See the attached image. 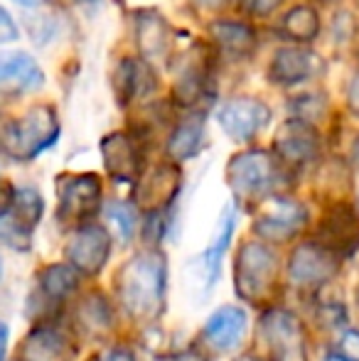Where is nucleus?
Listing matches in <instances>:
<instances>
[{"label":"nucleus","mask_w":359,"mask_h":361,"mask_svg":"<svg viewBox=\"0 0 359 361\" xmlns=\"http://www.w3.org/2000/svg\"><path fill=\"white\" fill-rule=\"evenodd\" d=\"M165 256L158 251H145L130 258L118 273V298L130 317L155 319L163 310L165 298Z\"/></svg>","instance_id":"f257e3e1"},{"label":"nucleus","mask_w":359,"mask_h":361,"mask_svg":"<svg viewBox=\"0 0 359 361\" xmlns=\"http://www.w3.org/2000/svg\"><path fill=\"white\" fill-rule=\"evenodd\" d=\"M59 118L52 106H32L0 130V147L13 160H32L59 138Z\"/></svg>","instance_id":"f03ea898"},{"label":"nucleus","mask_w":359,"mask_h":361,"mask_svg":"<svg viewBox=\"0 0 359 361\" xmlns=\"http://www.w3.org/2000/svg\"><path fill=\"white\" fill-rule=\"evenodd\" d=\"M226 180L239 200L256 202L276 190L281 180V165L264 150H246L231 157L226 167Z\"/></svg>","instance_id":"7ed1b4c3"},{"label":"nucleus","mask_w":359,"mask_h":361,"mask_svg":"<svg viewBox=\"0 0 359 361\" xmlns=\"http://www.w3.org/2000/svg\"><path fill=\"white\" fill-rule=\"evenodd\" d=\"M236 293L246 302H264L273 295L278 283V261L269 246L259 241L244 243L234 268Z\"/></svg>","instance_id":"20e7f679"},{"label":"nucleus","mask_w":359,"mask_h":361,"mask_svg":"<svg viewBox=\"0 0 359 361\" xmlns=\"http://www.w3.org/2000/svg\"><path fill=\"white\" fill-rule=\"evenodd\" d=\"M101 207V180L96 175L59 177V221L82 224Z\"/></svg>","instance_id":"39448f33"},{"label":"nucleus","mask_w":359,"mask_h":361,"mask_svg":"<svg viewBox=\"0 0 359 361\" xmlns=\"http://www.w3.org/2000/svg\"><path fill=\"white\" fill-rule=\"evenodd\" d=\"M217 121H219L221 130H224L231 140L246 143V140L256 138V135L269 126L271 109L259 99L239 96V99H229L226 104L219 106Z\"/></svg>","instance_id":"423d86ee"},{"label":"nucleus","mask_w":359,"mask_h":361,"mask_svg":"<svg viewBox=\"0 0 359 361\" xmlns=\"http://www.w3.org/2000/svg\"><path fill=\"white\" fill-rule=\"evenodd\" d=\"M317 246L332 256H352L359 248V212L350 204H337L317 226Z\"/></svg>","instance_id":"0eeeda50"},{"label":"nucleus","mask_w":359,"mask_h":361,"mask_svg":"<svg viewBox=\"0 0 359 361\" xmlns=\"http://www.w3.org/2000/svg\"><path fill=\"white\" fill-rule=\"evenodd\" d=\"M305 221H308L305 207L293 200H286V197H276V200H269L261 207L254 224V231L261 238H266V241L283 243V241H291L305 226Z\"/></svg>","instance_id":"6e6552de"},{"label":"nucleus","mask_w":359,"mask_h":361,"mask_svg":"<svg viewBox=\"0 0 359 361\" xmlns=\"http://www.w3.org/2000/svg\"><path fill=\"white\" fill-rule=\"evenodd\" d=\"M111 253V238L106 228L96 224H84L67 243V261L82 276H96L106 266Z\"/></svg>","instance_id":"1a4fd4ad"},{"label":"nucleus","mask_w":359,"mask_h":361,"mask_svg":"<svg viewBox=\"0 0 359 361\" xmlns=\"http://www.w3.org/2000/svg\"><path fill=\"white\" fill-rule=\"evenodd\" d=\"M182 175L180 167L173 162H165V165H155L150 172L140 175L138 185V207L148 214H160L168 204H173L175 197L180 192Z\"/></svg>","instance_id":"9d476101"},{"label":"nucleus","mask_w":359,"mask_h":361,"mask_svg":"<svg viewBox=\"0 0 359 361\" xmlns=\"http://www.w3.org/2000/svg\"><path fill=\"white\" fill-rule=\"evenodd\" d=\"M101 157L104 167L114 180L118 182H135L140 180L143 170V155H140L138 140L128 133H109L101 140Z\"/></svg>","instance_id":"9b49d317"},{"label":"nucleus","mask_w":359,"mask_h":361,"mask_svg":"<svg viewBox=\"0 0 359 361\" xmlns=\"http://www.w3.org/2000/svg\"><path fill=\"white\" fill-rule=\"evenodd\" d=\"M276 152L278 160H283L286 165H305V162L315 160L320 152V138L317 130L305 121H286L276 133Z\"/></svg>","instance_id":"f8f14e48"},{"label":"nucleus","mask_w":359,"mask_h":361,"mask_svg":"<svg viewBox=\"0 0 359 361\" xmlns=\"http://www.w3.org/2000/svg\"><path fill=\"white\" fill-rule=\"evenodd\" d=\"M337 273V258L317 243H303L293 251L291 278L300 288H317Z\"/></svg>","instance_id":"ddd939ff"},{"label":"nucleus","mask_w":359,"mask_h":361,"mask_svg":"<svg viewBox=\"0 0 359 361\" xmlns=\"http://www.w3.org/2000/svg\"><path fill=\"white\" fill-rule=\"evenodd\" d=\"M42 212H44V202L37 190H32V187L15 190L13 207H10L8 214L0 216V221H3L0 233H3L10 243L28 241L30 231H32L39 224V219H42Z\"/></svg>","instance_id":"4468645a"},{"label":"nucleus","mask_w":359,"mask_h":361,"mask_svg":"<svg viewBox=\"0 0 359 361\" xmlns=\"http://www.w3.org/2000/svg\"><path fill=\"white\" fill-rule=\"evenodd\" d=\"M317 72H322V62L310 49L300 47H283L273 54L269 64V76L273 84L281 86H296L303 81L312 79Z\"/></svg>","instance_id":"2eb2a0df"},{"label":"nucleus","mask_w":359,"mask_h":361,"mask_svg":"<svg viewBox=\"0 0 359 361\" xmlns=\"http://www.w3.org/2000/svg\"><path fill=\"white\" fill-rule=\"evenodd\" d=\"M114 86L116 94H118V104H133V101H140L148 94H153L158 79H155V72L148 67L145 59L126 57L116 67Z\"/></svg>","instance_id":"dca6fc26"},{"label":"nucleus","mask_w":359,"mask_h":361,"mask_svg":"<svg viewBox=\"0 0 359 361\" xmlns=\"http://www.w3.org/2000/svg\"><path fill=\"white\" fill-rule=\"evenodd\" d=\"M244 329H246L244 310L234 307V305H224L205 324V339L214 349H219V352H229L244 337Z\"/></svg>","instance_id":"f3484780"},{"label":"nucleus","mask_w":359,"mask_h":361,"mask_svg":"<svg viewBox=\"0 0 359 361\" xmlns=\"http://www.w3.org/2000/svg\"><path fill=\"white\" fill-rule=\"evenodd\" d=\"M44 84V74L30 54L13 52L0 54V89H10L15 94L39 89Z\"/></svg>","instance_id":"a211bd4d"},{"label":"nucleus","mask_w":359,"mask_h":361,"mask_svg":"<svg viewBox=\"0 0 359 361\" xmlns=\"http://www.w3.org/2000/svg\"><path fill=\"white\" fill-rule=\"evenodd\" d=\"M207 81H209V62H207V57L190 52V57L180 67L178 84H175V101L182 109L195 106L207 94Z\"/></svg>","instance_id":"6ab92c4d"},{"label":"nucleus","mask_w":359,"mask_h":361,"mask_svg":"<svg viewBox=\"0 0 359 361\" xmlns=\"http://www.w3.org/2000/svg\"><path fill=\"white\" fill-rule=\"evenodd\" d=\"M135 42L143 57H165L170 49V27L158 13H138Z\"/></svg>","instance_id":"aec40b11"},{"label":"nucleus","mask_w":359,"mask_h":361,"mask_svg":"<svg viewBox=\"0 0 359 361\" xmlns=\"http://www.w3.org/2000/svg\"><path fill=\"white\" fill-rule=\"evenodd\" d=\"M209 35L217 42V47L229 54H236V57H246L256 49V32L244 23L217 20V23L209 25Z\"/></svg>","instance_id":"412c9836"},{"label":"nucleus","mask_w":359,"mask_h":361,"mask_svg":"<svg viewBox=\"0 0 359 361\" xmlns=\"http://www.w3.org/2000/svg\"><path fill=\"white\" fill-rule=\"evenodd\" d=\"M23 361H72L74 349L62 334L52 329H39L32 337H28L23 347Z\"/></svg>","instance_id":"4be33fe9"},{"label":"nucleus","mask_w":359,"mask_h":361,"mask_svg":"<svg viewBox=\"0 0 359 361\" xmlns=\"http://www.w3.org/2000/svg\"><path fill=\"white\" fill-rule=\"evenodd\" d=\"M231 233H234V209L226 207L224 214L219 216V224H217L214 238H212L209 248H207L205 256H202V266H205V271H207V283H209V286L217 281V276H219L221 256H224L226 246H229Z\"/></svg>","instance_id":"5701e85b"},{"label":"nucleus","mask_w":359,"mask_h":361,"mask_svg":"<svg viewBox=\"0 0 359 361\" xmlns=\"http://www.w3.org/2000/svg\"><path fill=\"white\" fill-rule=\"evenodd\" d=\"M320 32V18L308 5H296L281 20V35L293 42H310Z\"/></svg>","instance_id":"b1692460"},{"label":"nucleus","mask_w":359,"mask_h":361,"mask_svg":"<svg viewBox=\"0 0 359 361\" xmlns=\"http://www.w3.org/2000/svg\"><path fill=\"white\" fill-rule=\"evenodd\" d=\"M202 140H205V126H202V118L182 121L168 140V155L173 157L175 162L190 160V157H195L197 152H200Z\"/></svg>","instance_id":"393cba45"},{"label":"nucleus","mask_w":359,"mask_h":361,"mask_svg":"<svg viewBox=\"0 0 359 361\" xmlns=\"http://www.w3.org/2000/svg\"><path fill=\"white\" fill-rule=\"evenodd\" d=\"M39 283H42V290L49 295L52 300H62L72 293L74 288L79 286V273L74 271L72 266H47L39 276Z\"/></svg>","instance_id":"a878e982"},{"label":"nucleus","mask_w":359,"mask_h":361,"mask_svg":"<svg viewBox=\"0 0 359 361\" xmlns=\"http://www.w3.org/2000/svg\"><path fill=\"white\" fill-rule=\"evenodd\" d=\"M106 216H109L111 226H114L116 236L121 241H128L133 236V228H135V212L133 207L123 204V202H114V204L106 207Z\"/></svg>","instance_id":"bb28decb"},{"label":"nucleus","mask_w":359,"mask_h":361,"mask_svg":"<svg viewBox=\"0 0 359 361\" xmlns=\"http://www.w3.org/2000/svg\"><path fill=\"white\" fill-rule=\"evenodd\" d=\"M79 317L84 319V327H94L96 332L99 329H106L111 324V312L109 307H106L104 298H89V302L82 307V312H79Z\"/></svg>","instance_id":"cd10ccee"},{"label":"nucleus","mask_w":359,"mask_h":361,"mask_svg":"<svg viewBox=\"0 0 359 361\" xmlns=\"http://www.w3.org/2000/svg\"><path fill=\"white\" fill-rule=\"evenodd\" d=\"M335 361H359V332L357 329H347L340 337V342L335 344L332 352Z\"/></svg>","instance_id":"c85d7f7f"},{"label":"nucleus","mask_w":359,"mask_h":361,"mask_svg":"<svg viewBox=\"0 0 359 361\" xmlns=\"http://www.w3.org/2000/svg\"><path fill=\"white\" fill-rule=\"evenodd\" d=\"M327 101L322 99V96H303V99L296 101V109H298V121H305L308 123V116H320L322 111H325Z\"/></svg>","instance_id":"c756f323"},{"label":"nucleus","mask_w":359,"mask_h":361,"mask_svg":"<svg viewBox=\"0 0 359 361\" xmlns=\"http://www.w3.org/2000/svg\"><path fill=\"white\" fill-rule=\"evenodd\" d=\"M281 3L283 0H241V8L254 18H269V15L276 13Z\"/></svg>","instance_id":"7c9ffc66"},{"label":"nucleus","mask_w":359,"mask_h":361,"mask_svg":"<svg viewBox=\"0 0 359 361\" xmlns=\"http://www.w3.org/2000/svg\"><path fill=\"white\" fill-rule=\"evenodd\" d=\"M20 37V30L15 25L13 15L0 5V44H8V42H15Z\"/></svg>","instance_id":"2f4dec72"},{"label":"nucleus","mask_w":359,"mask_h":361,"mask_svg":"<svg viewBox=\"0 0 359 361\" xmlns=\"http://www.w3.org/2000/svg\"><path fill=\"white\" fill-rule=\"evenodd\" d=\"M13 200H15V190L5 180H0V216L8 214L10 207H13Z\"/></svg>","instance_id":"473e14b6"},{"label":"nucleus","mask_w":359,"mask_h":361,"mask_svg":"<svg viewBox=\"0 0 359 361\" xmlns=\"http://www.w3.org/2000/svg\"><path fill=\"white\" fill-rule=\"evenodd\" d=\"M347 104L359 116V74H355L347 84Z\"/></svg>","instance_id":"72a5a7b5"},{"label":"nucleus","mask_w":359,"mask_h":361,"mask_svg":"<svg viewBox=\"0 0 359 361\" xmlns=\"http://www.w3.org/2000/svg\"><path fill=\"white\" fill-rule=\"evenodd\" d=\"M106 361H135V359L126 347H116L114 352L109 354V359H106Z\"/></svg>","instance_id":"f704fd0d"},{"label":"nucleus","mask_w":359,"mask_h":361,"mask_svg":"<svg viewBox=\"0 0 359 361\" xmlns=\"http://www.w3.org/2000/svg\"><path fill=\"white\" fill-rule=\"evenodd\" d=\"M5 347H8V324L0 322V361L5 359Z\"/></svg>","instance_id":"c9c22d12"},{"label":"nucleus","mask_w":359,"mask_h":361,"mask_svg":"<svg viewBox=\"0 0 359 361\" xmlns=\"http://www.w3.org/2000/svg\"><path fill=\"white\" fill-rule=\"evenodd\" d=\"M195 5H200V8H219V5H224L226 0H192Z\"/></svg>","instance_id":"e433bc0d"},{"label":"nucleus","mask_w":359,"mask_h":361,"mask_svg":"<svg viewBox=\"0 0 359 361\" xmlns=\"http://www.w3.org/2000/svg\"><path fill=\"white\" fill-rule=\"evenodd\" d=\"M18 5H25V8H35V5H39L42 0H15Z\"/></svg>","instance_id":"4c0bfd02"},{"label":"nucleus","mask_w":359,"mask_h":361,"mask_svg":"<svg viewBox=\"0 0 359 361\" xmlns=\"http://www.w3.org/2000/svg\"><path fill=\"white\" fill-rule=\"evenodd\" d=\"M236 361H266V359H261V357H254V354H244V357H239Z\"/></svg>","instance_id":"58836bf2"},{"label":"nucleus","mask_w":359,"mask_h":361,"mask_svg":"<svg viewBox=\"0 0 359 361\" xmlns=\"http://www.w3.org/2000/svg\"><path fill=\"white\" fill-rule=\"evenodd\" d=\"M18 361H23V359H18Z\"/></svg>","instance_id":"ea45409f"},{"label":"nucleus","mask_w":359,"mask_h":361,"mask_svg":"<svg viewBox=\"0 0 359 361\" xmlns=\"http://www.w3.org/2000/svg\"><path fill=\"white\" fill-rule=\"evenodd\" d=\"M357 5H359V0H357Z\"/></svg>","instance_id":"a19ab883"}]
</instances>
